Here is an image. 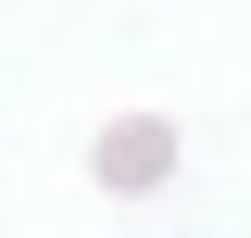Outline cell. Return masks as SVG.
Instances as JSON below:
<instances>
[{"instance_id":"cell-1","label":"cell","mask_w":251,"mask_h":238,"mask_svg":"<svg viewBox=\"0 0 251 238\" xmlns=\"http://www.w3.org/2000/svg\"><path fill=\"white\" fill-rule=\"evenodd\" d=\"M163 163H176V125H151V113H138V125H113V138H100V188H151Z\"/></svg>"}]
</instances>
